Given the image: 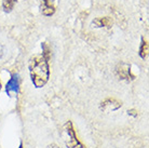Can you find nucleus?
<instances>
[{
    "label": "nucleus",
    "mask_w": 149,
    "mask_h": 148,
    "mask_svg": "<svg viewBox=\"0 0 149 148\" xmlns=\"http://www.w3.org/2000/svg\"><path fill=\"white\" fill-rule=\"evenodd\" d=\"M28 68L31 82L36 88H42L48 83L50 78V66L49 61H47L42 54H35L31 56L29 59Z\"/></svg>",
    "instance_id": "nucleus-1"
},
{
    "label": "nucleus",
    "mask_w": 149,
    "mask_h": 148,
    "mask_svg": "<svg viewBox=\"0 0 149 148\" xmlns=\"http://www.w3.org/2000/svg\"><path fill=\"white\" fill-rule=\"evenodd\" d=\"M42 50H43V52H42V55L45 56V59H47V61H49V59H50V56H51V54H50V50H49V48L47 47V45H45V43H43V45H42Z\"/></svg>",
    "instance_id": "nucleus-10"
},
{
    "label": "nucleus",
    "mask_w": 149,
    "mask_h": 148,
    "mask_svg": "<svg viewBox=\"0 0 149 148\" xmlns=\"http://www.w3.org/2000/svg\"><path fill=\"white\" fill-rule=\"evenodd\" d=\"M93 24L96 25V27H110L112 24V21L109 19L108 16L106 17H98L95 21H93Z\"/></svg>",
    "instance_id": "nucleus-7"
},
{
    "label": "nucleus",
    "mask_w": 149,
    "mask_h": 148,
    "mask_svg": "<svg viewBox=\"0 0 149 148\" xmlns=\"http://www.w3.org/2000/svg\"><path fill=\"white\" fill-rule=\"evenodd\" d=\"M63 140L67 148H88L77 136L74 124L70 120L65 122L63 128Z\"/></svg>",
    "instance_id": "nucleus-2"
},
{
    "label": "nucleus",
    "mask_w": 149,
    "mask_h": 148,
    "mask_svg": "<svg viewBox=\"0 0 149 148\" xmlns=\"http://www.w3.org/2000/svg\"><path fill=\"white\" fill-rule=\"evenodd\" d=\"M139 56L143 59H145L148 56V42L145 41L144 39H142V45L139 47V52H138Z\"/></svg>",
    "instance_id": "nucleus-8"
},
{
    "label": "nucleus",
    "mask_w": 149,
    "mask_h": 148,
    "mask_svg": "<svg viewBox=\"0 0 149 148\" xmlns=\"http://www.w3.org/2000/svg\"><path fill=\"white\" fill-rule=\"evenodd\" d=\"M122 106V103L117 101L116 98H106L101 103V109L105 111H115L118 110Z\"/></svg>",
    "instance_id": "nucleus-5"
},
{
    "label": "nucleus",
    "mask_w": 149,
    "mask_h": 148,
    "mask_svg": "<svg viewBox=\"0 0 149 148\" xmlns=\"http://www.w3.org/2000/svg\"><path fill=\"white\" fill-rule=\"evenodd\" d=\"M41 12L45 16H51L55 12V7H54V0H41Z\"/></svg>",
    "instance_id": "nucleus-6"
},
{
    "label": "nucleus",
    "mask_w": 149,
    "mask_h": 148,
    "mask_svg": "<svg viewBox=\"0 0 149 148\" xmlns=\"http://www.w3.org/2000/svg\"><path fill=\"white\" fill-rule=\"evenodd\" d=\"M19 148H24V143H23V141H21V142H19Z\"/></svg>",
    "instance_id": "nucleus-14"
},
{
    "label": "nucleus",
    "mask_w": 149,
    "mask_h": 148,
    "mask_svg": "<svg viewBox=\"0 0 149 148\" xmlns=\"http://www.w3.org/2000/svg\"><path fill=\"white\" fill-rule=\"evenodd\" d=\"M1 87H2V85H1V81H0V90H1Z\"/></svg>",
    "instance_id": "nucleus-15"
},
{
    "label": "nucleus",
    "mask_w": 149,
    "mask_h": 148,
    "mask_svg": "<svg viewBox=\"0 0 149 148\" xmlns=\"http://www.w3.org/2000/svg\"><path fill=\"white\" fill-rule=\"evenodd\" d=\"M2 54H3V50H2V47L0 45V59L2 57Z\"/></svg>",
    "instance_id": "nucleus-13"
},
{
    "label": "nucleus",
    "mask_w": 149,
    "mask_h": 148,
    "mask_svg": "<svg viewBox=\"0 0 149 148\" xmlns=\"http://www.w3.org/2000/svg\"><path fill=\"white\" fill-rule=\"evenodd\" d=\"M19 91V76L17 74H13L6 85V92L8 95H16Z\"/></svg>",
    "instance_id": "nucleus-3"
},
{
    "label": "nucleus",
    "mask_w": 149,
    "mask_h": 148,
    "mask_svg": "<svg viewBox=\"0 0 149 148\" xmlns=\"http://www.w3.org/2000/svg\"><path fill=\"white\" fill-rule=\"evenodd\" d=\"M48 148H60V147H58V146H57L56 144H50L48 146Z\"/></svg>",
    "instance_id": "nucleus-12"
},
{
    "label": "nucleus",
    "mask_w": 149,
    "mask_h": 148,
    "mask_svg": "<svg viewBox=\"0 0 149 148\" xmlns=\"http://www.w3.org/2000/svg\"><path fill=\"white\" fill-rule=\"evenodd\" d=\"M16 2V0H3L2 2V7H3L4 12H10L14 7V3Z\"/></svg>",
    "instance_id": "nucleus-9"
},
{
    "label": "nucleus",
    "mask_w": 149,
    "mask_h": 148,
    "mask_svg": "<svg viewBox=\"0 0 149 148\" xmlns=\"http://www.w3.org/2000/svg\"><path fill=\"white\" fill-rule=\"evenodd\" d=\"M117 75L120 77V79L127 80V81H131L134 80L135 76L131 73V67L130 65H127L125 63H121L119 66L117 67Z\"/></svg>",
    "instance_id": "nucleus-4"
},
{
    "label": "nucleus",
    "mask_w": 149,
    "mask_h": 148,
    "mask_svg": "<svg viewBox=\"0 0 149 148\" xmlns=\"http://www.w3.org/2000/svg\"><path fill=\"white\" fill-rule=\"evenodd\" d=\"M127 115L133 116L134 118H136L137 117V110L136 109H130V110H127Z\"/></svg>",
    "instance_id": "nucleus-11"
}]
</instances>
